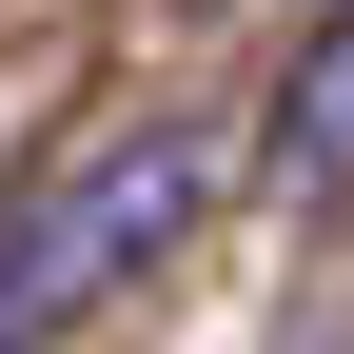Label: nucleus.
Here are the masks:
<instances>
[{
    "mask_svg": "<svg viewBox=\"0 0 354 354\" xmlns=\"http://www.w3.org/2000/svg\"><path fill=\"white\" fill-rule=\"evenodd\" d=\"M276 197H354V0L295 20V79H276V138H256Z\"/></svg>",
    "mask_w": 354,
    "mask_h": 354,
    "instance_id": "obj_2",
    "label": "nucleus"
},
{
    "mask_svg": "<svg viewBox=\"0 0 354 354\" xmlns=\"http://www.w3.org/2000/svg\"><path fill=\"white\" fill-rule=\"evenodd\" d=\"M197 197H216V158L177 138V118H138V138H99V158H39V335L99 315V295L138 276Z\"/></svg>",
    "mask_w": 354,
    "mask_h": 354,
    "instance_id": "obj_1",
    "label": "nucleus"
},
{
    "mask_svg": "<svg viewBox=\"0 0 354 354\" xmlns=\"http://www.w3.org/2000/svg\"><path fill=\"white\" fill-rule=\"evenodd\" d=\"M39 335V177H0V354Z\"/></svg>",
    "mask_w": 354,
    "mask_h": 354,
    "instance_id": "obj_3",
    "label": "nucleus"
}]
</instances>
